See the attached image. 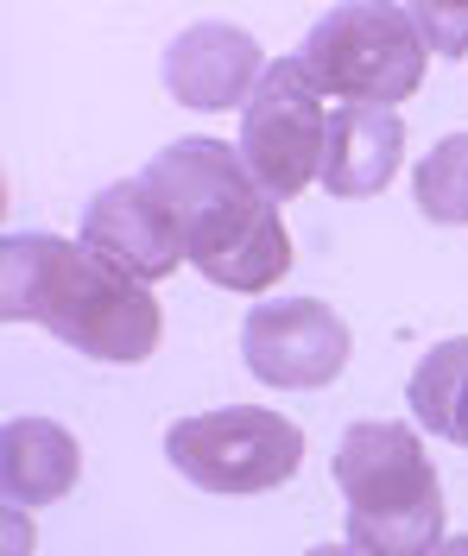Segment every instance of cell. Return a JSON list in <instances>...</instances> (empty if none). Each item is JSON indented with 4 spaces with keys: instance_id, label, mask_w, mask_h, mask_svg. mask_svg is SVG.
<instances>
[{
    "instance_id": "13",
    "label": "cell",
    "mask_w": 468,
    "mask_h": 556,
    "mask_svg": "<svg viewBox=\"0 0 468 556\" xmlns=\"http://www.w3.org/2000/svg\"><path fill=\"white\" fill-rule=\"evenodd\" d=\"M450 506H412V513H349L342 525V544H355L361 556H431L450 531Z\"/></svg>"
},
{
    "instance_id": "1",
    "label": "cell",
    "mask_w": 468,
    "mask_h": 556,
    "mask_svg": "<svg viewBox=\"0 0 468 556\" xmlns=\"http://www.w3.org/2000/svg\"><path fill=\"white\" fill-rule=\"evenodd\" d=\"M140 184L172 208V222L184 235V260L210 285L260 298L291 273L298 253H291L286 215L253 184L241 146L210 134L172 139L165 152H152Z\"/></svg>"
},
{
    "instance_id": "3",
    "label": "cell",
    "mask_w": 468,
    "mask_h": 556,
    "mask_svg": "<svg viewBox=\"0 0 468 556\" xmlns=\"http://www.w3.org/2000/svg\"><path fill=\"white\" fill-rule=\"evenodd\" d=\"M298 58L311 70V83L336 96V102H374L393 108L405 102L418 83H425V38L412 26V7L393 0H349V7H329L324 20L304 33Z\"/></svg>"
},
{
    "instance_id": "16",
    "label": "cell",
    "mask_w": 468,
    "mask_h": 556,
    "mask_svg": "<svg viewBox=\"0 0 468 556\" xmlns=\"http://www.w3.org/2000/svg\"><path fill=\"white\" fill-rule=\"evenodd\" d=\"M0 519H7V551H0V556H33L38 531H33V519H26V506H7Z\"/></svg>"
},
{
    "instance_id": "9",
    "label": "cell",
    "mask_w": 468,
    "mask_h": 556,
    "mask_svg": "<svg viewBox=\"0 0 468 556\" xmlns=\"http://www.w3.org/2000/svg\"><path fill=\"white\" fill-rule=\"evenodd\" d=\"M83 247L96 260H109L114 273L140 278V285H159L184 266V235L172 222V208L146 190L140 177H121L109 184L96 203L83 208Z\"/></svg>"
},
{
    "instance_id": "8",
    "label": "cell",
    "mask_w": 468,
    "mask_h": 556,
    "mask_svg": "<svg viewBox=\"0 0 468 556\" xmlns=\"http://www.w3.org/2000/svg\"><path fill=\"white\" fill-rule=\"evenodd\" d=\"M273 58H260V38L248 26L228 20H197L184 26L165 51H159V76L172 89V102L222 114V108H248V96L260 89Z\"/></svg>"
},
{
    "instance_id": "15",
    "label": "cell",
    "mask_w": 468,
    "mask_h": 556,
    "mask_svg": "<svg viewBox=\"0 0 468 556\" xmlns=\"http://www.w3.org/2000/svg\"><path fill=\"white\" fill-rule=\"evenodd\" d=\"M412 26L437 58H468V0H412Z\"/></svg>"
},
{
    "instance_id": "7",
    "label": "cell",
    "mask_w": 468,
    "mask_h": 556,
    "mask_svg": "<svg viewBox=\"0 0 468 556\" xmlns=\"http://www.w3.org/2000/svg\"><path fill=\"white\" fill-rule=\"evenodd\" d=\"M329 475L342 486L349 513H412V506H437L443 486H437V462L425 455L418 430L412 424H349L342 443H336V462Z\"/></svg>"
},
{
    "instance_id": "4",
    "label": "cell",
    "mask_w": 468,
    "mask_h": 556,
    "mask_svg": "<svg viewBox=\"0 0 468 556\" xmlns=\"http://www.w3.org/2000/svg\"><path fill=\"white\" fill-rule=\"evenodd\" d=\"M165 462L203 493H273L304 468V430L266 405H222L165 430Z\"/></svg>"
},
{
    "instance_id": "18",
    "label": "cell",
    "mask_w": 468,
    "mask_h": 556,
    "mask_svg": "<svg viewBox=\"0 0 468 556\" xmlns=\"http://www.w3.org/2000/svg\"><path fill=\"white\" fill-rule=\"evenodd\" d=\"M304 556H361L355 544H317V551H304Z\"/></svg>"
},
{
    "instance_id": "17",
    "label": "cell",
    "mask_w": 468,
    "mask_h": 556,
    "mask_svg": "<svg viewBox=\"0 0 468 556\" xmlns=\"http://www.w3.org/2000/svg\"><path fill=\"white\" fill-rule=\"evenodd\" d=\"M431 556H468V538H443V544H437Z\"/></svg>"
},
{
    "instance_id": "11",
    "label": "cell",
    "mask_w": 468,
    "mask_h": 556,
    "mask_svg": "<svg viewBox=\"0 0 468 556\" xmlns=\"http://www.w3.org/2000/svg\"><path fill=\"white\" fill-rule=\"evenodd\" d=\"M83 475V450L64 424L51 417H13L0 430V486L7 506H51Z\"/></svg>"
},
{
    "instance_id": "12",
    "label": "cell",
    "mask_w": 468,
    "mask_h": 556,
    "mask_svg": "<svg viewBox=\"0 0 468 556\" xmlns=\"http://www.w3.org/2000/svg\"><path fill=\"white\" fill-rule=\"evenodd\" d=\"M405 405L431 437L468 450V336H450L431 354H418V367L405 380Z\"/></svg>"
},
{
    "instance_id": "10",
    "label": "cell",
    "mask_w": 468,
    "mask_h": 556,
    "mask_svg": "<svg viewBox=\"0 0 468 556\" xmlns=\"http://www.w3.org/2000/svg\"><path fill=\"white\" fill-rule=\"evenodd\" d=\"M399 159H405V121H399V108H374V102L329 108L324 177H317L329 197H342V203L380 197L399 177Z\"/></svg>"
},
{
    "instance_id": "14",
    "label": "cell",
    "mask_w": 468,
    "mask_h": 556,
    "mask_svg": "<svg viewBox=\"0 0 468 556\" xmlns=\"http://www.w3.org/2000/svg\"><path fill=\"white\" fill-rule=\"evenodd\" d=\"M412 203L425 222H443V228L468 222V134H443L412 165Z\"/></svg>"
},
{
    "instance_id": "6",
    "label": "cell",
    "mask_w": 468,
    "mask_h": 556,
    "mask_svg": "<svg viewBox=\"0 0 468 556\" xmlns=\"http://www.w3.org/2000/svg\"><path fill=\"white\" fill-rule=\"evenodd\" d=\"M241 354H248V374L260 386L317 392V386L342 380V367L355 354V336L336 316V304H324V298H273V304L248 311Z\"/></svg>"
},
{
    "instance_id": "5",
    "label": "cell",
    "mask_w": 468,
    "mask_h": 556,
    "mask_svg": "<svg viewBox=\"0 0 468 556\" xmlns=\"http://www.w3.org/2000/svg\"><path fill=\"white\" fill-rule=\"evenodd\" d=\"M324 139H329V108L324 89L311 83L304 58H273L260 89L241 108V159H248L253 184L273 197V203H291L298 190H311L324 177Z\"/></svg>"
},
{
    "instance_id": "2",
    "label": "cell",
    "mask_w": 468,
    "mask_h": 556,
    "mask_svg": "<svg viewBox=\"0 0 468 556\" xmlns=\"http://www.w3.org/2000/svg\"><path fill=\"white\" fill-rule=\"evenodd\" d=\"M0 316L38 323L89 361H146L159 348V298L140 278L114 273L83 241L64 235H7L0 241Z\"/></svg>"
}]
</instances>
